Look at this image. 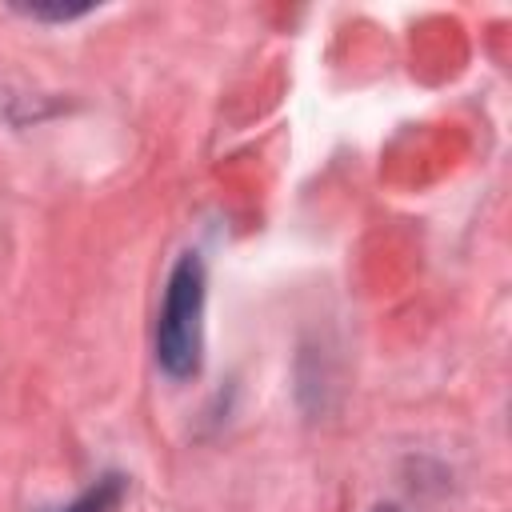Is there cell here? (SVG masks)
<instances>
[{"mask_svg":"<svg viewBox=\"0 0 512 512\" xmlns=\"http://www.w3.org/2000/svg\"><path fill=\"white\" fill-rule=\"evenodd\" d=\"M120 500H124V476L108 472V476H100L96 484H88L72 504L56 508V512H116Z\"/></svg>","mask_w":512,"mask_h":512,"instance_id":"cell-2","label":"cell"},{"mask_svg":"<svg viewBox=\"0 0 512 512\" xmlns=\"http://www.w3.org/2000/svg\"><path fill=\"white\" fill-rule=\"evenodd\" d=\"M376 512H400V508H376Z\"/></svg>","mask_w":512,"mask_h":512,"instance_id":"cell-3","label":"cell"},{"mask_svg":"<svg viewBox=\"0 0 512 512\" xmlns=\"http://www.w3.org/2000/svg\"><path fill=\"white\" fill-rule=\"evenodd\" d=\"M204 348V264L196 252H184L168 276L164 304L156 316V364L184 380L200 368Z\"/></svg>","mask_w":512,"mask_h":512,"instance_id":"cell-1","label":"cell"}]
</instances>
